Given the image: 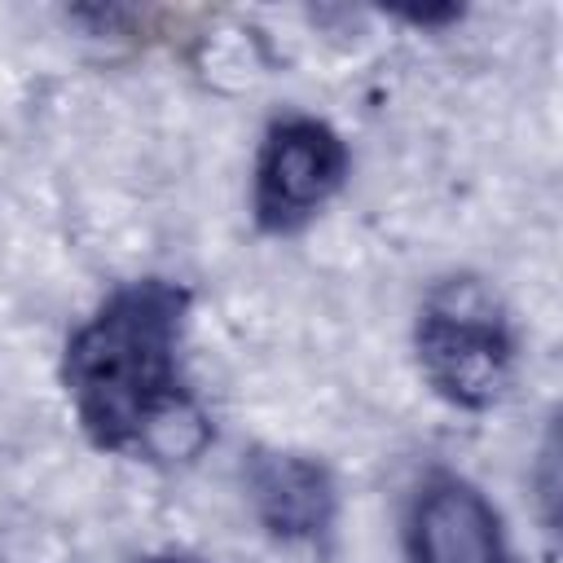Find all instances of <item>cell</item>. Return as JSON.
Segmentation results:
<instances>
[{"label":"cell","mask_w":563,"mask_h":563,"mask_svg":"<svg viewBox=\"0 0 563 563\" xmlns=\"http://www.w3.org/2000/svg\"><path fill=\"white\" fill-rule=\"evenodd\" d=\"M189 290L167 277L114 286L70 330L62 387L79 431L114 457L194 462L211 444V418L180 369Z\"/></svg>","instance_id":"obj_1"},{"label":"cell","mask_w":563,"mask_h":563,"mask_svg":"<svg viewBox=\"0 0 563 563\" xmlns=\"http://www.w3.org/2000/svg\"><path fill=\"white\" fill-rule=\"evenodd\" d=\"M145 563H198V559H189V554H154Z\"/></svg>","instance_id":"obj_6"},{"label":"cell","mask_w":563,"mask_h":563,"mask_svg":"<svg viewBox=\"0 0 563 563\" xmlns=\"http://www.w3.org/2000/svg\"><path fill=\"white\" fill-rule=\"evenodd\" d=\"M418 369L440 400L466 413L493 409L515 374V325L479 277H444L427 290L413 325Z\"/></svg>","instance_id":"obj_2"},{"label":"cell","mask_w":563,"mask_h":563,"mask_svg":"<svg viewBox=\"0 0 563 563\" xmlns=\"http://www.w3.org/2000/svg\"><path fill=\"white\" fill-rule=\"evenodd\" d=\"M246 501L260 528L282 545H317L330 537L339 515V493L330 471L290 449H255L242 466Z\"/></svg>","instance_id":"obj_5"},{"label":"cell","mask_w":563,"mask_h":563,"mask_svg":"<svg viewBox=\"0 0 563 563\" xmlns=\"http://www.w3.org/2000/svg\"><path fill=\"white\" fill-rule=\"evenodd\" d=\"M409 563H515L493 501L453 471H431L405 515Z\"/></svg>","instance_id":"obj_4"},{"label":"cell","mask_w":563,"mask_h":563,"mask_svg":"<svg viewBox=\"0 0 563 563\" xmlns=\"http://www.w3.org/2000/svg\"><path fill=\"white\" fill-rule=\"evenodd\" d=\"M352 154L343 136L312 114H282L268 123L255 176H251V216L264 233H299L347 180Z\"/></svg>","instance_id":"obj_3"}]
</instances>
